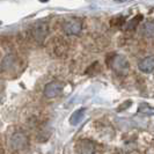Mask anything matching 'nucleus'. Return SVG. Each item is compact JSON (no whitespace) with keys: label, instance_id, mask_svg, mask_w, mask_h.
Instances as JSON below:
<instances>
[{"label":"nucleus","instance_id":"9d476101","mask_svg":"<svg viewBox=\"0 0 154 154\" xmlns=\"http://www.w3.org/2000/svg\"><path fill=\"white\" fill-rule=\"evenodd\" d=\"M139 111L143 112V114H146V115H154V108L149 107L146 103H145V104H140Z\"/></svg>","mask_w":154,"mask_h":154},{"label":"nucleus","instance_id":"f8f14e48","mask_svg":"<svg viewBox=\"0 0 154 154\" xmlns=\"http://www.w3.org/2000/svg\"><path fill=\"white\" fill-rule=\"evenodd\" d=\"M116 2H126V1H129V0H115Z\"/></svg>","mask_w":154,"mask_h":154},{"label":"nucleus","instance_id":"9b49d317","mask_svg":"<svg viewBox=\"0 0 154 154\" xmlns=\"http://www.w3.org/2000/svg\"><path fill=\"white\" fill-rule=\"evenodd\" d=\"M141 20V16H137L136 19H132L130 22L128 23V26H126V29H133L137 24H138V22Z\"/></svg>","mask_w":154,"mask_h":154},{"label":"nucleus","instance_id":"1a4fd4ad","mask_svg":"<svg viewBox=\"0 0 154 154\" xmlns=\"http://www.w3.org/2000/svg\"><path fill=\"white\" fill-rule=\"evenodd\" d=\"M143 34L147 37H154V22H146L143 26Z\"/></svg>","mask_w":154,"mask_h":154},{"label":"nucleus","instance_id":"ddd939ff","mask_svg":"<svg viewBox=\"0 0 154 154\" xmlns=\"http://www.w3.org/2000/svg\"><path fill=\"white\" fill-rule=\"evenodd\" d=\"M39 1H41V2H48L49 0H39Z\"/></svg>","mask_w":154,"mask_h":154},{"label":"nucleus","instance_id":"6e6552de","mask_svg":"<svg viewBox=\"0 0 154 154\" xmlns=\"http://www.w3.org/2000/svg\"><path fill=\"white\" fill-rule=\"evenodd\" d=\"M85 112H86V108H80L78 109L77 111H74L72 114V116L69 117V123H71V125H77V124L80 123L82 121L84 116H85Z\"/></svg>","mask_w":154,"mask_h":154},{"label":"nucleus","instance_id":"423d86ee","mask_svg":"<svg viewBox=\"0 0 154 154\" xmlns=\"http://www.w3.org/2000/svg\"><path fill=\"white\" fill-rule=\"evenodd\" d=\"M138 67L141 72L145 73H151L152 71H154V54L141 59L138 64Z\"/></svg>","mask_w":154,"mask_h":154},{"label":"nucleus","instance_id":"f03ea898","mask_svg":"<svg viewBox=\"0 0 154 154\" xmlns=\"http://www.w3.org/2000/svg\"><path fill=\"white\" fill-rule=\"evenodd\" d=\"M111 67L116 73H118L121 75H125V74H128V71H129V63L124 56L116 54L111 62Z\"/></svg>","mask_w":154,"mask_h":154},{"label":"nucleus","instance_id":"39448f33","mask_svg":"<svg viewBox=\"0 0 154 154\" xmlns=\"http://www.w3.org/2000/svg\"><path fill=\"white\" fill-rule=\"evenodd\" d=\"M27 145V137L23 133H14L12 136V140H11V147L13 149H22Z\"/></svg>","mask_w":154,"mask_h":154},{"label":"nucleus","instance_id":"7ed1b4c3","mask_svg":"<svg viewBox=\"0 0 154 154\" xmlns=\"http://www.w3.org/2000/svg\"><path fill=\"white\" fill-rule=\"evenodd\" d=\"M63 86L62 82L59 81H52L50 84H48L44 88V96L46 99H54L56 96H58L60 93L63 92Z\"/></svg>","mask_w":154,"mask_h":154},{"label":"nucleus","instance_id":"20e7f679","mask_svg":"<svg viewBox=\"0 0 154 154\" xmlns=\"http://www.w3.org/2000/svg\"><path fill=\"white\" fill-rule=\"evenodd\" d=\"M48 32H49V27H48L46 23H36L34 26V28H32V36L38 42H42L43 39L45 38Z\"/></svg>","mask_w":154,"mask_h":154},{"label":"nucleus","instance_id":"f257e3e1","mask_svg":"<svg viewBox=\"0 0 154 154\" xmlns=\"http://www.w3.org/2000/svg\"><path fill=\"white\" fill-rule=\"evenodd\" d=\"M82 29V23L79 19L69 17L63 23V30L67 35H77Z\"/></svg>","mask_w":154,"mask_h":154},{"label":"nucleus","instance_id":"0eeeda50","mask_svg":"<svg viewBox=\"0 0 154 154\" xmlns=\"http://www.w3.org/2000/svg\"><path fill=\"white\" fill-rule=\"evenodd\" d=\"M77 149L79 154H95V146L92 141H88V140L79 141Z\"/></svg>","mask_w":154,"mask_h":154}]
</instances>
